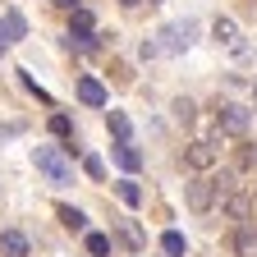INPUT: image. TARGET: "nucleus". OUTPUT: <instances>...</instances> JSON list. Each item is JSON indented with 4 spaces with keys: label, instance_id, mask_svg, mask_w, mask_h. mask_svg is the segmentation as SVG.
I'll return each instance as SVG.
<instances>
[{
    "label": "nucleus",
    "instance_id": "1",
    "mask_svg": "<svg viewBox=\"0 0 257 257\" xmlns=\"http://www.w3.org/2000/svg\"><path fill=\"white\" fill-rule=\"evenodd\" d=\"M32 166H37L51 184H74V166L60 156V147H32Z\"/></svg>",
    "mask_w": 257,
    "mask_h": 257
},
{
    "label": "nucleus",
    "instance_id": "2",
    "mask_svg": "<svg viewBox=\"0 0 257 257\" xmlns=\"http://www.w3.org/2000/svg\"><path fill=\"white\" fill-rule=\"evenodd\" d=\"M193 37H198V23H166L161 28V42H156V55H175V51H188Z\"/></svg>",
    "mask_w": 257,
    "mask_h": 257
},
{
    "label": "nucleus",
    "instance_id": "3",
    "mask_svg": "<svg viewBox=\"0 0 257 257\" xmlns=\"http://www.w3.org/2000/svg\"><path fill=\"white\" fill-rule=\"evenodd\" d=\"M188 207H193V211H211V207H220L216 179H193V184H188Z\"/></svg>",
    "mask_w": 257,
    "mask_h": 257
},
{
    "label": "nucleus",
    "instance_id": "4",
    "mask_svg": "<svg viewBox=\"0 0 257 257\" xmlns=\"http://www.w3.org/2000/svg\"><path fill=\"white\" fill-rule=\"evenodd\" d=\"M230 248H234L239 257H257V225H252V220L230 225Z\"/></svg>",
    "mask_w": 257,
    "mask_h": 257
},
{
    "label": "nucleus",
    "instance_id": "5",
    "mask_svg": "<svg viewBox=\"0 0 257 257\" xmlns=\"http://www.w3.org/2000/svg\"><path fill=\"white\" fill-rule=\"evenodd\" d=\"M211 32H216V42H220L225 51H230V55H248V42H243V32H239L230 19H216V23H211Z\"/></svg>",
    "mask_w": 257,
    "mask_h": 257
},
{
    "label": "nucleus",
    "instance_id": "6",
    "mask_svg": "<svg viewBox=\"0 0 257 257\" xmlns=\"http://www.w3.org/2000/svg\"><path fill=\"white\" fill-rule=\"evenodd\" d=\"M216 124H220V128H230L234 138H243L252 119H248V110H243V106H220V110H216Z\"/></svg>",
    "mask_w": 257,
    "mask_h": 257
},
{
    "label": "nucleus",
    "instance_id": "7",
    "mask_svg": "<svg viewBox=\"0 0 257 257\" xmlns=\"http://www.w3.org/2000/svg\"><path fill=\"white\" fill-rule=\"evenodd\" d=\"M184 161H188V170H211V166H216V147H211V143H193V147L184 152Z\"/></svg>",
    "mask_w": 257,
    "mask_h": 257
},
{
    "label": "nucleus",
    "instance_id": "8",
    "mask_svg": "<svg viewBox=\"0 0 257 257\" xmlns=\"http://www.w3.org/2000/svg\"><path fill=\"white\" fill-rule=\"evenodd\" d=\"M110 156H115V166H119V170H128V175L143 166V156H138V147H134V143H115V147H110Z\"/></svg>",
    "mask_w": 257,
    "mask_h": 257
},
{
    "label": "nucleus",
    "instance_id": "9",
    "mask_svg": "<svg viewBox=\"0 0 257 257\" xmlns=\"http://www.w3.org/2000/svg\"><path fill=\"white\" fill-rule=\"evenodd\" d=\"M78 101L83 106H106V87L96 78H78Z\"/></svg>",
    "mask_w": 257,
    "mask_h": 257
},
{
    "label": "nucleus",
    "instance_id": "10",
    "mask_svg": "<svg viewBox=\"0 0 257 257\" xmlns=\"http://www.w3.org/2000/svg\"><path fill=\"white\" fill-rule=\"evenodd\" d=\"M0 252L5 257H28V239L19 230H0Z\"/></svg>",
    "mask_w": 257,
    "mask_h": 257
},
{
    "label": "nucleus",
    "instance_id": "11",
    "mask_svg": "<svg viewBox=\"0 0 257 257\" xmlns=\"http://www.w3.org/2000/svg\"><path fill=\"white\" fill-rule=\"evenodd\" d=\"M106 128L115 134V143H128V134H134V124H128L124 110H106Z\"/></svg>",
    "mask_w": 257,
    "mask_h": 257
},
{
    "label": "nucleus",
    "instance_id": "12",
    "mask_svg": "<svg viewBox=\"0 0 257 257\" xmlns=\"http://www.w3.org/2000/svg\"><path fill=\"white\" fill-rule=\"evenodd\" d=\"M115 193H119V202H124V207H138V202H143V188H138L134 179H119Z\"/></svg>",
    "mask_w": 257,
    "mask_h": 257
},
{
    "label": "nucleus",
    "instance_id": "13",
    "mask_svg": "<svg viewBox=\"0 0 257 257\" xmlns=\"http://www.w3.org/2000/svg\"><path fill=\"white\" fill-rule=\"evenodd\" d=\"M161 248H166L170 257H184V252H188V243H184L179 230H166V234H161Z\"/></svg>",
    "mask_w": 257,
    "mask_h": 257
},
{
    "label": "nucleus",
    "instance_id": "14",
    "mask_svg": "<svg viewBox=\"0 0 257 257\" xmlns=\"http://www.w3.org/2000/svg\"><path fill=\"white\" fill-rule=\"evenodd\" d=\"M60 220H64V230H74V234L87 230V216H83L78 207H60Z\"/></svg>",
    "mask_w": 257,
    "mask_h": 257
},
{
    "label": "nucleus",
    "instance_id": "15",
    "mask_svg": "<svg viewBox=\"0 0 257 257\" xmlns=\"http://www.w3.org/2000/svg\"><path fill=\"white\" fill-rule=\"evenodd\" d=\"M87 252L92 257H110V234H87Z\"/></svg>",
    "mask_w": 257,
    "mask_h": 257
},
{
    "label": "nucleus",
    "instance_id": "16",
    "mask_svg": "<svg viewBox=\"0 0 257 257\" xmlns=\"http://www.w3.org/2000/svg\"><path fill=\"white\" fill-rule=\"evenodd\" d=\"M51 134H55V138H69V134H74L69 115H51Z\"/></svg>",
    "mask_w": 257,
    "mask_h": 257
},
{
    "label": "nucleus",
    "instance_id": "17",
    "mask_svg": "<svg viewBox=\"0 0 257 257\" xmlns=\"http://www.w3.org/2000/svg\"><path fill=\"white\" fill-rule=\"evenodd\" d=\"M5 28H10V32H14V42H19V37H23V32H28V23H23V14H14V10H10V14H5Z\"/></svg>",
    "mask_w": 257,
    "mask_h": 257
},
{
    "label": "nucleus",
    "instance_id": "18",
    "mask_svg": "<svg viewBox=\"0 0 257 257\" xmlns=\"http://www.w3.org/2000/svg\"><path fill=\"white\" fill-rule=\"evenodd\" d=\"M83 170H87L92 179H106V166H101V156H83Z\"/></svg>",
    "mask_w": 257,
    "mask_h": 257
},
{
    "label": "nucleus",
    "instance_id": "19",
    "mask_svg": "<svg viewBox=\"0 0 257 257\" xmlns=\"http://www.w3.org/2000/svg\"><path fill=\"white\" fill-rule=\"evenodd\" d=\"M10 46H14V32H10V28H5V19H0V55H5V51H10Z\"/></svg>",
    "mask_w": 257,
    "mask_h": 257
},
{
    "label": "nucleus",
    "instance_id": "20",
    "mask_svg": "<svg viewBox=\"0 0 257 257\" xmlns=\"http://www.w3.org/2000/svg\"><path fill=\"white\" fill-rule=\"evenodd\" d=\"M60 10H83V0H55Z\"/></svg>",
    "mask_w": 257,
    "mask_h": 257
},
{
    "label": "nucleus",
    "instance_id": "21",
    "mask_svg": "<svg viewBox=\"0 0 257 257\" xmlns=\"http://www.w3.org/2000/svg\"><path fill=\"white\" fill-rule=\"evenodd\" d=\"M119 5H128V10H134V5H138V0H119Z\"/></svg>",
    "mask_w": 257,
    "mask_h": 257
},
{
    "label": "nucleus",
    "instance_id": "22",
    "mask_svg": "<svg viewBox=\"0 0 257 257\" xmlns=\"http://www.w3.org/2000/svg\"><path fill=\"white\" fill-rule=\"evenodd\" d=\"M252 101H257V83H252Z\"/></svg>",
    "mask_w": 257,
    "mask_h": 257
}]
</instances>
